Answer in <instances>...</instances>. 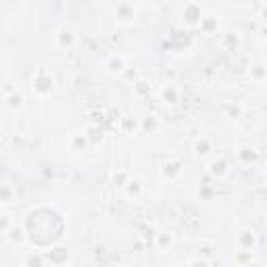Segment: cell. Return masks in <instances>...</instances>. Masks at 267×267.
<instances>
[{
	"label": "cell",
	"instance_id": "obj_1",
	"mask_svg": "<svg viewBox=\"0 0 267 267\" xmlns=\"http://www.w3.org/2000/svg\"><path fill=\"white\" fill-rule=\"evenodd\" d=\"M33 90H36L40 96L50 94L54 90V77L48 73L46 69H40V71L36 73V77H33Z\"/></svg>",
	"mask_w": 267,
	"mask_h": 267
},
{
	"label": "cell",
	"instance_id": "obj_2",
	"mask_svg": "<svg viewBox=\"0 0 267 267\" xmlns=\"http://www.w3.org/2000/svg\"><path fill=\"white\" fill-rule=\"evenodd\" d=\"M113 13H115L117 21H121V23H132V21L138 17V9H136V4H132V2H117L113 6Z\"/></svg>",
	"mask_w": 267,
	"mask_h": 267
},
{
	"label": "cell",
	"instance_id": "obj_3",
	"mask_svg": "<svg viewBox=\"0 0 267 267\" xmlns=\"http://www.w3.org/2000/svg\"><path fill=\"white\" fill-rule=\"evenodd\" d=\"M200 17H202V9H200V4H196V2H186V4H184V9H182V19H184L186 23H190V25H199Z\"/></svg>",
	"mask_w": 267,
	"mask_h": 267
},
{
	"label": "cell",
	"instance_id": "obj_4",
	"mask_svg": "<svg viewBox=\"0 0 267 267\" xmlns=\"http://www.w3.org/2000/svg\"><path fill=\"white\" fill-rule=\"evenodd\" d=\"M104 69H107L109 75H119L128 69V65H125V59L121 54H111V57L104 61Z\"/></svg>",
	"mask_w": 267,
	"mask_h": 267
},
{
	"label": "cell",
	"instance_id": "obj_5",
	"mask_svg": "<svg viewBox=\"0 0 267 267\" xmlns=\"http://www.w3.org/2000/svg\"><path fill=\"white\" fill-rule=\"evenodd\" d=\"M228 161L223 159V157H215L213 161H209V165H207V171L213 175V178H223V175L228 173Z\"/></svg>",
	"mask_w": 267,
	"mask_h": 267
},
{
	"label": "cell",
	"instance_id": "obj_6",
	"mask_svg": "<svg viewBox=\"0 0 267 267\" xmlns=\"http://www.w3.org/2000/svg\"><path fill=\"white\" fill-rule=\"evenodd\" d=\"M236 244H238L240 249H244V250H250V249L257 244V236H255V232H252L250 228L242 230L240 234L236 236Z\"/></svg>",
	"mask_w": 267,
	"mask_h": 267
},
{
	"label": "cell",
	"instance_id": "obj_7",
	"mask_svg": "<svg viewBox=\"0 0 267 267\" xmlns=\"http://www.w3.org/2000/svg\"><path fill=\"white\" fill-rule=\"evenodd\" d=\"M54 40H57V44L61 48H69V46L75 44V33H73L71 27H61V30L54 33Z\"/></svg>",
	"mask_w": 267,
	"mask_h": 267
},
{
	"label": "cell",
	"instance_id": "obj_8",
	"mask_svg": "<svg viewBox=\"0 0 267 267\" xmlns=\"http://www.w3.org/2000/svg\"><path fill=\"white\" fill-rule=\"evenodd\" d=\"M123 188H125V194H128L130 199H134V200H138L140 196H142V192H144V186H142V182H140L138 178H130L128 184H125Z\"/></svg>",
	"mask_w": 267,
	"mask_h": 267
},
{
	"label": "cell",
	"instance_id": "obj_9",
	"mask_svg": "<svg viewBox=\"0 0 267 267\" xmlns=\"http://www.w3.org/2000/svg\"><path fill=\"white\" fill-rule=\"evenodd\" d=\"M199 27H200L202 33L211 36V33H217V27H219V23H217V17H213V15H202L200 21H199Z\"/></svg>",
	"mask_w": 267,
	"mask_h": 267
},
{
	"label": "cell",
	"instance_id": "obj_10",
	"mask_svg": "<svg viewBox=\"0 0 267 267\" xmlns=\"http://www.w3.org/2000/svg\"><path fill=\"white\" fill-rule=\"evenodd\" d=\"M6 238H9V242H13V244H23L25 242V238H27V234H25V228L23 226H13L6 230Z\"/></svg>",
	"mask_w": 267,
	"mask_h": 267
},
{
	"label": "cell",
	"instance_id": "obj_11",
	"mask_svg": "<svg viewBox=\"0 0 267 267\" xmlns=\"http://www.w3.org/2000/svg\"><path fill=\"white\" fill-rule=\"evenodd\" d=\"M46 259H48L50 263H54V265H61V263H65L67 259H69V250H67L65 247H54V249L46 255Z\"/></svg>",
	"mask_w": 267,
	"mask_h": 267
},
{
	"label": "cell",
	"instance_id": "obj_12",
	"mask_svg": "<svg viewBox=\"0 0 267 267\" xmlns=\"http://www.w3.org/2000/svg\"><path fill=\"white\" fill-rule=\"evenodd\" d=\"M180 98V92L178 88L171 86V83H167V86H163V90H161V100H163L165 104H175Z\"/></svg>",
	"mask_w": 267,
	"mask_h": 267
},
{
	"label": "cell",
	"instance_id": "obj_13",
	"mask_svg": "<svg viewBox=\"0 0 267 267\" xmlns=\"http://www.w3.org/2000/svg\"><path fill=\"white\" fill-rule=\"evenodd\" d=\"M182 173V163L180 161H165L163 165V175L167 180H175Z\"/></svg>",
	"mask_w": 267,
	"mask_h": 267
},
{
	"label": "cell",
	"instance_id": "obj_14",
	"mask_svg": "<svg viewBox=\"0 0 267 267\" xmlns=\"http://www.w3.org/2000/svg\"><path fill=\"white\" fill-rule=\"evenodd\" d=\"M4 104H6V109H11V111L23 109V94H21V92H11V94H6Z\"/></svg>",
	"mask_w": 267,
	"mask_h": 267
},
{
	"label": "cell",
	"instance_id": "obj_15",
	"mask_svg": "<svg viewBox=\"0 0 267 267\" xmlns=\"http://www.w3.org/2000/svg\"><path fill=\"white\" fill-rule=\"evenodd\" d=\"M86 138L90 144H100L102 142V130L100 125H90V128L86 130Z\"/></svg>",
	"mask_w": 267,
	"mask_h": 267
},
{
	"label": "cell",
	"instance_id": "obj_16",
	"mask_svg": "<svg viewBox=\"0 0 267 267\" xmlns=\"http://www.w3.org/2000/svg\"><path fill=\"white\" fill-rule=\"evenodd\" d=\"M238 157H240V161H244V163H255L259 159V152L255 149H250V146H244V149L238 150Z\"/></svg>",
	"mask_w": 267,
	"mask_h": 267
},
{
	"label": "cell",
	"instance_id": "obj_17",
	"mask_svg": "<svg viewBox=\"0 0 267 267\" xmlns=\"http://www.w3.org/2000/svg\"><path fill=\"white\" fill-rule=\"evenodd\" d=\"M211 152V142L209 140L202 136V138H199L194 142V154H199V157H205V154H209Z\"/></svg>",
	"mask_w": 267,
	"mask_h": 267
},
{
	"label": "cell",
	"instance_id": "obj_18",
	"mask_svg": "<svg viewBox=\"0 0 267 267\" xmlns=\"http://www.w3.org/2000/svg\"><path fill=\"white\" fill-rule=\"evenodd\" d=\"M240 44V36H238L236 32H226L223 33V46L228 48V50H234Z\"/></svg>",
	"mask_w": 267,
	"mask_h": 267
},
{
	"label": "cell",
	"instance_id": "obj_19",
	"mask_svg": "<svg viewBox=\"0 0 267 267\" xmlns=\"http://www.w3.org/2000/svg\"><path fill=\"white\" fill-rule=\"evenodd\" d=\"M88 144L90 142H88L86 134H73V136H71V146H73L75 150H83Z\"/></svg>",
	"mask_w": 267,
	"mask_h": 267
},
{
	"label": "cell",
	"instance_id": "obj_20",
	"mask_svg": "<svg viewBox=\"0 0 267 267\" xmlns=\"http://www.w3.org/2000/svg\"><path fill=\"white\" fill-rule=\"evenodd\" d=\"M173 244V234H169V232H161V234H157V247L159 249H169Z\"/></svg>",
	"mask_w": 267,
	"mask_h": 267
},
{
	"label": "cell",
	"instance_id": "obj_21",
	"mask_svg": "<svg viewBox=\"0 0 267 267\" xmlns=\"http://www.w3.org/2000/svg\"><path fill=\"white\" fill-rule=\"evenodd\" d=\"M128 180H130V173L123 171V169H119V171L113 173V184L119 186V188H123L125 184H128Z\"/></svg>",
	"mask_w": 267,
	"mask_h": 267
},
{
	"label": "cell",
	"instance_id": "obj_22",
	"mask_svg": "<svg viewBox=\"0 0 267 267\" xmlns=\"http://www.w3.org/2000/svg\"><path fill=\"white\" fill-rule=\"evenodd\" d=\"M13 196H15V190L6 184H0V202H11Z\"/></svg>",
	"mask_w": 267,
	"mask_h": 267
},
{
	"label": "cell",
	"instance_id": "obj_23",
	"mask_svg": "<svg viewBox=\"0 0 267 267\" xmlns=\"http://www.w3.org/2000/svg\"><path fill=\"white\" fill-rule=\"evenodd\" d=\"M140 128H142L144 132H152V130H157V117H154V115L144 117V119H142V123H140Z\"/></svg>",
	"mask_w": 267,
	"mask_h": 267
},
{
	"label": "cell",
	"instance_id": "obj_24",
	"mask_svg": "<svg viewBox=\"0 0 267 267\" xmlns=\"http://www.w3.org/2000/svg\"><path fill=\"white\" fill-rule=\"evenodd\" d=\"M25 267H44V257L42 255H30L25 259Z\"/></svg>",
	"mask_w": 267,
	"mask_h": 267
},
{
	"label": "cell",
	"instance_id": "obj_25",
	"mask_svg": "<svg viewBox=\"0 0 267 267\" xmlns=\"http://www.w3.org/2000/svg\"><path fill=\"white\" fill-rule=\"evenodd\" d=\"M250 77H252V80L263 82V80H265V67H263V65H255V67L250 69Z\"/></svg>",
	"mask_w": 267,
	"mask_h": 267
},
{
	"label": "cell",
	"instance_id": "obj_26",
	"mask_svg": "<svg viewBox=\"0 0 267 267\" xmlns=\"http://www.w3.org/2000/svg\"><path fill=\"white\" fill-rule=\"evenodd\" d=\"M11 226H13L11 217L6 215V213H0V232H4V234H6V230H9Z\"/></svg>",
	"mask_w": 267,
	"mask_h": 267
},
{
	"label": "cell",
	"instance_id": "obj_27",
	"mask_svg": "<svg viewBox=\"0 0 267 267\" xmlns=\"http://www.w3.org/2000/svg\"><path fill=\"white\" fill-rule=\"evenodd\" d=\"M90 119H92V125H100V121L104 119V113L102 111H92V113H90Z\"/></svg>",
	"mask_w": 267,
	"mask_h": 267
},
{
	"label": "cell",
	"instance_id": "obj_28",
	"mask_svg": "<svg viewBox=\"0 0 267 267\" xmlns=\"http://www.w3.org/2000/svg\"><path fill=\"white\" fill-rule=\"evenodd\" d=\"M188 267H209V263L205 261V259H192V261L190 263H188Z\"/></svg>",
	"mask_w": 267,
	"mask_h": 267
},
{
	"label": "cell",
	"instance_id": "obj_29",
	"mask_svg": "<svg viewBox=\"0 0 267 267\" xmlns=\"http://www.w3.org/2000/svg\"><path fill=\"white\" fill-rule=\"evenodd\" d=\"M228 117H240V107H238V104H234V107H232V104H230V107H228Z\"/></svg>",
	"mask_w": 267,
	"mask_h": 267
},
{
	"label": "cell",
	"instance_id": "obj_30",
	"mask_svg": "<svg viewBox=\"0 0 267 267\" xmlns=\"http://www.w3.org/2000/svg\"><path fill=\"white\" fill-rule=\"evenodd\" d=\"M244 267H261V265H259V263H247Z\"/></svg>",
	"mask_w": 267,
	"mask_h": 267
}]
</instances>
